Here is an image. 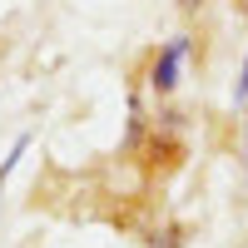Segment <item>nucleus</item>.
<instances>
[{
  "label": "nucleus",
  "instance_id": "obj_3",
  "mask_svg": "<svg viewBox=\"0 0 248 248\" xmlns=\"http://www.w3.org/2000/svg\"><path fill=\"white\" fill-rule=\"evenodd\" d=\"M233 105H248V60H243V70H238V85H233Z\"/></svg>",
  "mask_w": 248,
  "mask_h": 248
},
{
  "label": "nucleus",
  "instance_id": "obj_2",
  "mask_svg": "<svg viewBox=\"0 0 248 248\" xmlns=\"http://www.w3.org/2000/svg\"><path fill=\"white\" fill-rule=\"evenodd\" d=\"M25 149H30V134H20V139H15V149L5 154V164H0V179H10V169L20 164V154H25Z\"/></svg>",
  "mask_w": 248,
  "mask_h": 248
},
{
  "label": "nucleus",
  "instance_id": "obj_4",
  "mask_svg": "<svg viewBox=\"0 0 248 248\" xmlns=\"http://www.w3.org/2000/svg\"><path fill=\"white\" fill-rule=\"evenodd\" d=\"M243 184H248V129H243Z\"/></svg>",
  "mask_w": 248,
  "mask_h": 248
},
{
  "label": "nucleus",
  "instance_id": "obj_6",
  "mask_svg": "<svg viewBox=\"0 0 248 248\" xmlns=\"http://www.w3.org/2000/svg\"><path fill=\"white\" fill-rule=\"evenodd\" d=\"M169 248H174V243H169Z\"/></svg>",
  "mask_w": 248,
  "mask_h": 248
},
{
  "label": "nucleus",
  "instance_id": "obj_1",
  "mask_svg": "<svg viewBox=\"0 0 248 248\" xmlns=\"http://www.w3.org/2000/svg\"><path fill=\"white\" fill-rule=\"evenodd\" d=\"M184 60H189V35H174L169 45L154 55V65H149V90H154V94H169V90L179 85Z\"/></svg>",
  "mask_w": 248,
  "mask_h": 248
},
{
  "label": "nucleus",
  "instance_id": "obj_5",
  "mask_svg": "<svg viewBox=\"0 0 248 248\" xmlns=\"http://www.w3.org/2000/svg\"><path fill=\"white\" fill-rule=\"evenodd\" d=\"M179 5H184V10H199V5H203V0H179Z\"/></svg>",
  "mask_w": 248,
  "mask_h": 248
}]
</instances>
